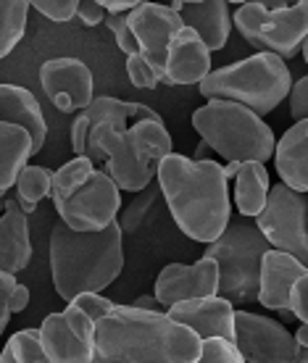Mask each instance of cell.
Masks as SVG:
<instances>
[{"label": "cell", "instance_id": "6da1fadb", "mask_svg": "<svg viewBox=\"0 0 308 363\" xmlns=\"http://www.w3.org/2000/svg\"><path fill=\"white\" fill-rule=\"evenodd\" d=\"M155 179L182 235L203 245H211L224 235L232 221L224 166L172 153L158 164Z\"/></svg>", "mask_w": 308, "mask_h": 363}, {"label": "cell", "instance_id": "7a4b0ae2", "mask_svg": "<svg viewBox=\"0 0 308 363\" xmlns=\"http://www.w3.org/2000/svg\"><path fill=\"white\" fill-rule=\"evenodd\" d=\"M203 340L166 313L116 306L95 324V363H198Z\"/></svg>", "mask_w": 308, "mask_h": 363}, {"label": "cell", "instance_id": "3957f363", "mask_svg": "<svg viewBox=\"0 0 308 363\" xmlns=\"http://www.w3.org/2000/svg\"><path fill=\"white\" fill-rule=\"evenodd\" d=\"M124 269V232H74L58 221L50 232V277L55 292L72 303L82 292H103Z\"/></svg>", "mask_w": 308, "mask_h": 363}, {"label": "cell", "instance_id": "277c9868", "mask_svg": "<svg viewBox=\"0 0 308 363\" xmlns=\"http://www.w3.org/2000/svg\"><path fill=\"white\" fill-rule=\"evenodd\" d=\"M200 140L227 164H266L277 150L272 127L245 106L209 100L192 113Z\"/></svg>", "mask_w": 308, "mask_h": 363}, {"label": "cell", "instance_id": "5b68a950", "mask_svg": "<svg viewBox=\"0 0 308 363\" xmlns=\"http://www.w3.org/2000/svg\"><path fill=\"white\" fill-rule=\"evenodd\" d=\"M198 90L206 100H229L253 111L255 116H266L282 100L290 98L292 79L280 55L255 53L211 72Z\"/></svg>", "mask_w": 308, "mask_h": 363}, {"label": "cell", "instance_id": "8992f818", "mask_svg": "<svg viewBox=\"0 0 308 363\" xmlns=\"http://www.w3.org/2000/svg\"><path fill=\"white\" fill-rule=\"evenodd\" d=\"M272 250L253 218H232L224 235L206 247V258L219 266V295L235 303L258 300L263 255Z\"/></svg>", "mask_w": 308, "mask_h": 363}, {"label": "cell", "instance_id": "52a82bcc", "mask_svg": "<svg viewBox=\"0 0 308 363\" xmlns=\"http://www.w3.org/2000/svg\"><path fill=\"white\" fill-rule=\"evenodd\" d=\"M237 32L258 53L280 55L282 61L295 58L308 37V0L295 6L266 9L263 3H245L235 11Z\"/></svg>", "mask_w": 308, "mask_h": 363}, {"label": "cell", "instance_id": "ba28073f", "mask_svg": "<svg viewBox=\"0 0 308 363\" xmlns=\"http://www.w3.org/2000/svg\"><path fill=\"white\" fill-rule=\"evenodd\" d=\"M87 158L92 164L106 161V174L124 192H143L150 187L158 174V164H153L140 147L129 129H116L111 124H100L92 129Z\"/></svg>", "mask_w": 308, "mask_h": 363}, {"label": "cell", "instance_id": "9c48e42d", "mask_svg": "<svg viewBox=\"0 0 308 363\" xmlns=\"http://www.w3.org/2000/svg\"><path fill=\"white\" fill-rule=\"evenodd\" d=\"M308 195L290 190L287 184H272L266 208L253 218L261 235L274 250L298 258L308 269Z\"/></svg>", "mask_w": 308, "mask_h": 363}, {"label": "cell", "instance_id": "30bf717a", "mask_svg": "<svg viewBox=\"0 0 308 363\" xmlns=\"http://www.w3.org/2000/svg\"><path fill=\"white\" fill-rule=\"evenodd\" d=\"M235 347L245 363H308V350L298 345L295 335L280 321L251 311L235 313Z\"/></svg>", "mask_w": 308, "mask_h": 363}, {"label": "cell", "instance_id": "8fae6325", "mask_svg": "<svg viewBox=\"0 0 308 363\" xmlns=\"http://www.w3.org/2000/svg\"><path fill=\"white\" fill-rule=\"evenodd\" d=\"M58 221L74 232H103L119 221L121 190L103 169H95L90 179L58 206Z\"/></svg>", "mask_w": 308, "mask_h": 363}, {"label": "cell", "instance_id": "7c38bea8", "mask_svg": "<svg viewBox=\"0 0 308 363\" xmlns=\"http://www.w3.org/2000/svg\"><path fill=\"white\" fill-rule=\"evenodd\" d=\"M40 340L50 363H95V321L74 306L48 313Z\"/></svg>", "mask_w": 308, "mask_h": 363}, {"label": "cell", "instance_id": "4fadbf2b", "mask_svg": "<svg viewBox=\"0 0 308 363\" xmlns=\"http://www.w3.org/2000/svg\"><path fill=\"white\" fill-rule=\"evenodd\" d=\"M219 295V266L211 258H198L195 264H169L163 266L153 287V298L169 308L198 298Z\"/></svg>", "mask_w": 308, "mask_h": 363}, {"label": "cell", "instance_id": "5bb4252c", "mask_svg": "<svg viewBox=\"0 0 308 363\" xmlns=\"http://www.w3.org/2000/svg\"><path fill=\"white\" fill-rule=\"evenodd\" d=\"M40 84L61 113H82L92 100V72L79 58H48L40 66Z\"/></svg>", "mask_w": 308, "mask_h": 363}, {"label": "cell", "instance_id": "9a60e30c", "mask_svg": "<svg viewBox=\"0 0 308 363\" xmlns=\"http://www.w3.org/2000/svg\"><path fill=\"white\" fill-rule=\"evenodd\" d=\"M132 35H135L140 55H145L148 61L161 72H166V58H169V48H172L174 35L185 29V21L177 11L169 6H158V3H140L132 13L127 16Z\"/></svg>", "mask_w": 308, "mask_h": 363}, {"label": "cell", "instance_id": "2e32d148", "mask_svg": "<svg viewBox=\"0 0 308 363\" xmlns=\"http://www.w3.org/2000/svg\"><path fill=\"white\" fill-rule=\"evenodd\" d=\"M235 306L227 298L214 295V298H198L180 303V306L169 308L166 316L177 321V324H182V327L192 329L200 340L219 337V340L235 342Z\"/></svg>", "mask_w": 308, "mask_h": 363}, {"label": "cell", "instance_id": "e0dca14e", "mask_svg": "<svg viewBox=\"0 0 308 363\" xmlns=\"http://www.w3.org/2000/svg\"><path fill=\"white\" fill-rule=\"evenodd\" d=\"M211 74V50L192 29H180L172 40L163 82L200 84Z\"/></svg>", "mask_w": 308, "mask_h": 363}, {"label": "cell", "instance_id": "ac0fdd59", "mask_svg": "<svg viewBox=\"0 0 308 363\" xmlns=\"http://www.w3.org/2000/svg\"><path fill=\"white\" fill-rule=\"evenodd\" d=\"M308 269L298 258L282 253V250H269L263 255L261 264V290H258V303L263 308L285 313L290 311V292L292 284L306 274Z\"/></svg>", "mask_w": 308, "mask_h": 363}, {"label": "cell", "instance_id": "d6986e66", "mask_svg": "<svg viewBox=\"0 0 308 363\" xmlns=\"http://www.w3.org/2000/svg\"><path fill=\"white\" fill-rule=\"evenodd\" d=\"M169 9L177 11L185 21V27L192 29L195 35L209 45V50H221L229 40V6L224 0H200V3H185V0H174Z\"/></svg>", "mask_w": 308, "mask_h": 363}, {"label": "cell", "instance_id": "ffe728a7", "mask_svg": "<svg viewBox=\"0 0 308 363\" xmlns=\"http://www.w3.org/2000/svg\"><path fill=\"white\" fill-rule=\"evenodd\" d=\"M0 121L27 129L32 137V155L45 147L48 121L37 98L18 84H0Z\"/></svg>", "mask_w": 308, "mask_h": 363}, {"label": "cell", "instance_id": "44dd1931", "mask_svg": "<svg viewBox=\"0 0 308 363\" xmlns=\"http://www.w3.org/2000/svg\"><path fill=\"white\" fill-rule=\"evenodd\" d=\"M32 261V240H29L27 213L18 208V200H6V211L0 213V272H24Z\"/></svg>", "mask_w": 308, "mask_h": 363}, {"label": "cell", "instance_id": "7402d4cb", "mask_svg": "<svg viewBox=\"0 0 308 363\" xmlns=\"http://www.w3.org/2000/svg\"><path fill=\"white\" fill-rule=\"evenodd\" d=\"M274 164L282 184L308 195V121L292 124L277 143Z\"/></svg>", "mask_w": 308, "mask_h": 363}, {"label": "cell", "instance_id": "603a6c76", "mask_svg": "<svg viewBox=\"0 0 308 363\" xmlns=\"http://www.w3.org/2000/svg\"><path fill=\"white\" fill-rule=\"evenodd\" d=\"M100 124H111L116 129H129V118H127V103L119 98H95L87 106V108L77 113L72 124V150L77 155H87V147H90V135L92 129L100 127Z\"/></svg>", "mask_w": 308, "mask_h": 363}, {"label": "cell", "instance_id": "cb8c5ba5", "mask_svg": "<svg viewBox=\"0 0 308 363\" xmlns=\"http://www.w3.org/2000/svg\"><path fill=\"white\" fill-rule=\"evenodd\" d=\"M29 158H32V137L27 129L0 121V200L11 187H16L18 174L27 169Z\"/></svg>", "mask_w": 308, "mask_h": 363}, {"label": "cell", "instance_id": "d4e9b609", "mask_svg": "<svg viewBox=\"0 0 308 363\" xmlns=\"http://www.w3.org/2000/svg\"><path fill=\"white\" fill-rule=\"evenodd\" d=\"M269 169L266 164H243L235 179V206L243 218H255L269 200Z\"/></svg>", "mask_w": 308, "mask_h": 363}, {"label": "cell", "instance_id": "484cf974", "mask_svg": "<svg viewBox=\"0 0 308 363\" xmlns=\"http://www.w3.org/2000/svg\"><path fill=\"white\" fill-rule=\"evenodd\" d=\"M29 11L32 3L27 0H0V58H6L21 43Z\"/></svg>", "mask_w": 308, "mask_h": 363}, {"label": "cell", "instance_id": "4316f807", "mask_svg": "<svg viewBox=\"0 0 308 363\" xmlns=\"http://www.w3.org/2000/svg\"><path fill=\"white\" fill-rule=\"evenodd\" d=\"M50 190H53V172H48L45 166H27L16 179L18 208L27 216L35 213L37 203L50 198Z\"/></svg>", "mask_w": 308, "mask_h": 363}, {"label": "cell", "instance_id": "83f0119b", "mask_svg": "<svg viewBox=\"0 0 308 363\" xmlns=\"http://www.w3.org/2000/svg\"><path fill=\"white\" fill-rule=\"evenodd\" d=\"M92 172H95V164H92V158H87V155H74L69 164H64L61 169H55L53 190H50V198H53L55 208H58L66 198H72L74 192L90 179Z\"/></svg>", "mask_w": 308, "mask_h": 363}, {"label": "cell", "instance_id": "f1b7e54d", "mask_svg": "<svg viewBox=\"0 0 308 363\" xmlns=\"http://www.w3.org/2000/svg\"><path fill=\"white\" fill-rule=\"evenodd\" d=\"M129 132L135 137L137 147H140L153 164H161L166 155L174 153L172 135L166 132L163 121H140L135 127H129Z\"/></svg>", "mask_w": 308, "mask_h": 363}, {"label": "cell", "instance_id": "f546056e", "mask_svg": "<svg viewBox=\"0 0 308 363\" xmlns=\"http://www.w3.org/2000/svg\"><path fill=\"white\" fill-rule=\"evenodd\" d=\"M45 358L40 329H21L0 350V363H37Z\"/></svg>", "mask_w": 308, "mask_h": 363}, {"label": "cell", "instance_id": "4dcf8cb0", "mask_svg": "<svg viewBox=\"0 0 308 363\" xmlns=\"http://www.w3.org/2000/svg\"><path fill=\"white\" fill-rule=\"evenodd\" d=\"M161 198H163V192L158 184H150V187H145L143 192H137L135 198H132V203L119 213V227H121V232H124V235H132V232L145 227V221L150 218L155 203Z\"/></svg>", "mask_w": 308, "mask_h": 363}, {"label": "cell", "instance_id": "1f68e13d", "mask_svg": "<svg viewBox=\"0 0 308 363\" xmlns=\"http://www.w3.org/2000/svg\"><path fill=\"white\" fill-rule=\"evenodd\" d=\"M127 77H129V82L135 84V87H140V90H155L158 82H163L161 72L148 61L145 55H140V53L127 58Z\"/></svg>", "mask_w": 308, "mask_h": 363}, {"label": "cell", "instance_id": "d6a6232c", "mask_svg": "<svg viewBox=\"0 0 308 363\" xmlns=\"http://www.w3.org/2000/svg\"><path fill=\"white\" fill-rule=\"evenodd\" d=\"M198 363H245V358L240 355L235 342L211 337V340H203V350H200Z\"/></svg>", "mask_w": 308, "mask_h": 363}, {"label": "cell", "instance_id": "836d02e7", "mask_svg": "<svg viewBox=\"0 0 308 363\" xmlns=\"http://www.w3.org/2000/svg\"><path fill=\"white\" fill-rule=\"evenodd\" d=\"M66 306H74V308H79L84 316H90L95 324H98L103 316H109L111 311L116 308L119 303H114V300L103 298L100 292H82V295H77V298L72 300V303H66Z\"/></svg>", "mask_w": 308, "mask_h": 363}, {"label": "cell", "instance_id": "e575fe53", "mask_svg": "<svg viewBox=\"0 0 308 363\" xmlns=\"http://www.w3.org/2000/svg\"><path fill=\"white\" fill-rule=\"evenodd\" d=\"M32 9H35L40 16L55 21V24H66V21H72V18L77 16L79 3H77V0H35Z\"/></svg>", "mask_w": 308, "mask_h": 363}, {"label": "cell", "instance_id": "d590c367", "mask_svg": "<svg viewBox=\"0 0 308 363\" xmlns=\"http://www.w3.org/2000/svg\"><path fill=\"white\" fill-rule=\"evenodd\" d=\"M106 27L114 32V37H116V45H119V50L127 55H137L140 53V45H137V40H135V35H132V27H129V21H127V16H109L106 21H103Z\"/></svg>", "mask_w": 308, "mask_h": 363}, {"label": "cell", "instance_id": "8d00e7d4", "mask_svg": "<svg viewBox=\"0 0 308 363\" xmlns=\"http://www.w3.org/2000/svg\"><path fill=\"white\" fill-rule=\"evenodd\" d=\"M290 118L292 124L308 121V77H300L290 90Z\"/></svg>", "mask_w": 308, "mask_h": 363}, {"label": "cell", "instance_id": "74e56055", "mask_svg": "<svg viewBox=\"0 0 308 363\" xmlns=\"http://www.w3.org/2000/svg\"><path fill=\"white\" fill-rule=\"evenodd\" d=\"M18 279L13 277V274H6L0 272V335L9 329V321H11V295H13V290H16Z\"/></svg>", "mask_w": 308, "mask_h": 363}, {"label": "cell", "instance_id": "f35d334b", "mask_svg": "<svg viewBox=\"0 0 308 363\" xmlns=\"http://www.w3.org/2000/svg\"><path fill=\"white\" fill-rule=\"evenodd\" d=\"M290 313L300 324H308V272L292 284L290 292Z\"/></svg>", "mask_w": 308, "mask_h": 363}, {"label": "cell", "instance_id": "ab89813d", "mask_svg": "<svg viewBox=\"0 0 308 363\" xmlns=\"http://www.w3.org/2000/svg\"><path fill=\"white\" fill-rule=\"evenodd\" d=\"M77 18L84 27H98L109 18V13H106V6L98 3V0H82L79 9H77Z\"/></svg>", "mask_w": 308, "mask_h": 363}, {"label": "cell", "instance_id": "60d3db41", "mask_svg": "<svg viewBox=\"0 0 308 363\" xmlns=\"http://www.w3.org/2000/svg\"><path fill=\"white\" fill-rule=\"evenodd\" d=\"M127 118L132 121V127L140 124V121H161V116H158L153 108H148L143 103H135V100L127 103Z\"/></svg>", "mask_w": 308, "mask_h": 363}, {"label": "cell", "instance_id": "b9f144b4", "mask_svg": "<svg viewBox=\"0 0 308 363\" xmlns=\"http://www.w3.org/2000/svg\"><path fill=\"white\" fill-rule=\"evenodd\" d=\"M27 306H29V287L18 281L16 290H13V295H11V313H21Z\"/></svg>", "mask_w": 308, "mask_h": 363}, {"label": "cell", "instance_id": "7bdbcfd3", "mask_svg": "<svg viewBox=\"0 0 308 363\" xmlns=\"http://www.w3.org/2000/svg\"><path fill=\"white\" fill-rule=\"evenodd\" d=\"M103 6H106V13H109V16H129L140 3H135V0H124V3H103Z\"/></svg>", "mask_w": 308, "mask_h": 363}, {"label": "cell", "instance_id": "ee69618b", "mask_svg": "<svg viewBox=\"0 0 308 363\" xmlns=\"http://www.w3.org/2000/svg\"><path fill=\"white\" fill-rule=\"evenodd\" d=\"M132 306H135V308H140V311H153V313H166V311H163V306L153 298V295H140V298H137L135 303H132Z\"/></svg>", "mask_w": 308, "mask_h": 363}, {"label": "cell", "instance_id": "f6af8a7d", "mask_svg": "<svg viewBox=\"0 0 308 363\" xmlns=\"http://www.w3.org/2000/svg\"><path fill=\"white\" fill-rule=\"evenodd\" d=\"M192 161H214V158H211V147L206 145L203 140H200L198 147H195V155H192Z\"/></svg>", "mask_w": 308, "mask_h": 363}, {"label": "cell", "instance_id": "bcb514c9", "mask_svg": "<svg viewBox=\"0 0 308 363\" xmlns=\"http://www.w3.org/2000/svg\"><path fill=\"white\" fill-rule=\"evenodd\" d=\"M295 340H298L300 347H306L308 350V324H300L298 332H295Z\"/></svg>", "mask_w": 308, "mask_h": 363}, {"label": "cell", "instance_id": "7dc6e473", "mask_svg": "<svg viewBox=\"0 0 308 363\" xmlns=\"http://www.w3.org/2000/svg\"><path fill=\"white\" fill-rule=\"evenodd\" d=\"M240 169H243V164H227V166H224V177H227V182L229 179H237Z\"/></svg>", "mask_w": 308, "mask_h": 363}, {"label": "cell", "instance_id": "c3c4849f", "mask_svg": "<svg viewBox=\"0 0 308 363\" xmlns=\"http://www.w3.org/2000/svg\"><path fill=\"white\" fill-rule=\"evenodd\" d=\"M300 53H303V58H306V64H308V37H306V43H303V48H300Z\"/></svg>", "mask_w": 308, "mask_h": 363}, {"label": "cell", "instance_id": "681fc988", "mask_svg": "<svg viewBox=\"0 0 308 363\" xmlns=\"http://www.w3.org/2000/svg\"><path fill=\"white\" fill-rule=\"evenodd\" d=\"M3 211H6V200H0V213H3Z\"/></svg>", "mask_w": 308, "mask_h": 363}, {"label": "cell", "instance_id": "f907efd6", "mask_svg": "<svg viewBox=\"0 0 308 363\" xmlns=\"http://www.w3.org/2000/svg\"><path fill=\"white\" fill-rule=\"evenodd\" d=\"M37 363H50V361H48V358H45V361H37Z\"/></svg>", "mask_w": 308, "mask_h": 363}, {"label": "cell", "instance_id": "816d5d0a", "mask_svg": "<svg viewBox=\"0 0 308 363\" xmlns=\"http://www.w3.org/2000/svg\"><path fill=\"white\" fill-rule=\"evenodd\" d=\"M306 227H308V218H306Z\"/></svg>", "mask_w": 308, "mask_h": 363}, {"label": "cell", "instance_id": "f5cc1de1", "mask_svg": "<svg viewBox=\"0 0 308 363\" xmlns=\"http://www.w3.org/2000/svg\"><path fill=\"white\" fill-rule=\"evenodd\" d=\"M0 350H3V347H0Z\"/></svg>", "mask_w": 308, "mask_h": 363}]
</instances>
